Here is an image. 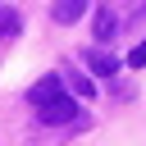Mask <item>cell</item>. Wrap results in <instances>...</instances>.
<instances>
[{
    "instance_id": "4",
    "label": "cell",
    "mask_w": 146,
    "mask_h": 146,
    "mask_svg": "<svg viewBox=\"0 0 146 146\" xmlns=\"http://www.w3.org/2000/svg\"><path fill=\"white\" fill-rule=\"evenodd\" d=\"M114 27H119V23H114V14H110V9H96V36H100V41H110V36H114Z\"/></svg>"
},
{
    "instance_id": "5",
    "label": "cell",
    "mask_w": 146,
    "mask_h": 146,
    "mask_svg": "<svg viewBox=\"0 0 146 146\" xmlns=\"http://www.w3.org/2000/svg\"><path fill=\"white\" fill-rule=\"evenodd\" d=\"M14 32H18V14H14V9H5V14H0V41H9Z\"/></svg>"
},
{
    "instance_id": "6",
    "label": "cell",
    "mask_w": 146,
    "mask_h": 146,
    "mask_svg": "<svg viewBox=\"0 0 146 146\" xmlns=\"http://www.w3.org/2000/svg\"><path fill=\"white\" fill-rule=\"evenodd\" d=\"M59 82H68L78 96H91V91H96V87H91V78H82V73H68V78H59Z\"/></svg>"
},
{
    "instance_id": "2",
    "label": "cell",
    "mask_w": 146,
    "mask_h": 146,
    "mask_svg": "<svg viewBox=\"0 0 146 146\" xmlns=\"http://www.w3.org/2000/svg\"><path fill=\"white\" fill-rule=\"evenodd\" d=\"M87 5H91V0H55L50 14H55V23H78V18L87 14Z\"/></svg>"
},
{
    "instance_id": "7",
    "label": "cell",
    "mask_w": 146,
    "mask_h": 146,
    "mask_svg": "<svg viewBox=\"0 0 146 146\" xmlns=\"http://www.w3.org/2000/svg\"><path fill=\"white\" fill-rule=\"evenodd\" d=\"M128 68H146V41H141V46H132V55H128Z\"/></svg>"
},
{
    "instance_id": "1",
    "label": "cell",
    "mask_w": 146,
    "mask_h": 146,
    "mask_svg": "<svg viewBox=\"0 0 146 146\" xmlns=\"http://www.w3.org/2000/svg\"><path fill=\"white\" fill-rule=\"evenodd\" d=\"M27 100H32V110H36L41 123H73V119H78V100L64 91L59 78H41V82L27 91Z\"/></svg>"
},
{
    "instance_id": "3",
    "label": "cell",
    "mask_w": 146,
    "mask_h": 146,
    "mask_svg": "<svg viewBox=\"0 0 146 146\" xmlns=\"http://www.w3.org/2000/svg\"><path fill=\"white\" fill-rule=\"evenodd\" d=\"M82 59H87V68H96L100 78H110V73H119V59H114V55H105V50H87Z\"/></svg>"
}]
</instances>
